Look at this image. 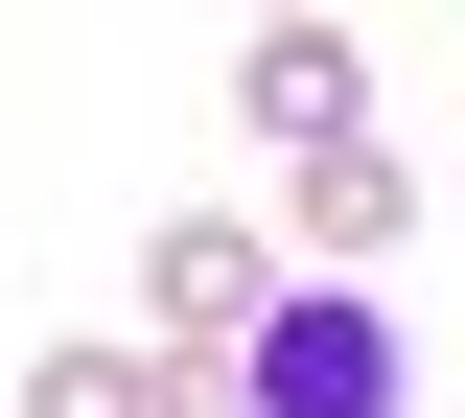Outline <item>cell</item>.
Segmentation results:
<instances>
[{"label":"cell","instance_id":"6da1fadb","mask_svg":"<svg viewBox=\"0 0 465 418\" xmlns=\"http://www.w3.org/2000/svg\"><path fill=\"white\" fill-rule=\"evenodd\" d=\"M232 395H256V418H396V326H372V279H280V326L232 349Z\"/></svg>","mask_w":465,"mask_h":418},{"label":"cell","instance_id":"7a4b0ae2","mask_svg":"<svg viewBox=\"0 0 465 418\" xmlns=\"http://www.w3.org/2000/svg\"><path fill=\"white\" fill-rule=\"evenodd\" d=\"M140 326H163V349H256V326H280V256L232 233V209H163V233H140Z\"/></svg>","mask_w":465,"mask_h":418},{"label":"cell","instance_id":"3957f363","mask_svg":"<svg viewBox=\"0 0 465 418\" xmlns=\"http://www.w3.org/2000/svg\"><path fill=\"white\" fill-rule=\"evenodd\" d=\"M232 117L280 140V163H326V140H372V47H349V24H256V47H232Z\"/></svg>","mask_w":465,"mask_h":418},{"label":"cell","instance_id":"277c9868","mask_svg":"<svg viewBox=\"0 0 465 418\" xmlns=\"http://www.w3.org/2000/svg\"><path fill=\"white\" fill-rule=\"evenodd\" d=\"M280 233H302V279H372L419 233V163L396 140H326V163H280Z\"/></svg>","mask_w":465,"mask_h":418},{"label":"cell","instance_id":"5b68a950","mask_svg":"<svg viewBox=\"0 0 465 418\" xmlns=\"http://www.w3.org/2000/svg\"><path fill=\"white\" fill-rule=\"evenodd\" d=\"M24 418H163V349H116V326H94V349L24 372Z\"/></svg>","mask_w":465,"mask_h":418},{"label":"cell","instance_id":"8992f818","mask_svg":"<svg viewBox=\"0 0 465 418\" xmlns=\"http://www.w3.org/2000/svg\"><path fill=\"white\" fill-rule=\"evenodd\" d=\"M163 418H256V395H232V349H163Z\"/></svg>","mask_w":465,"mask_h":418}]
</instances>
